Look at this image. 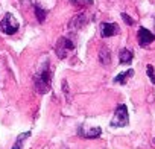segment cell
Masks as SVG:
<instances>
[{"instance_id": "cell-7", "label": "cell", "mask_w": 155, "mask_h": 149, "mask_svg": "<svg viewBox=\"0 0 155 149\" xmlns=\"http://www.w3.org/2000/svg\"><path fill=\"white\" fill-rule=\"evenodd\" d=\"M120 32L119 25L116 23H101V37L102 38H108V37H114Z\"/></svg>"}, {"instance_id": "cell-8", "label": "cell", "mask_w": 155, "mask_h": 149, "mask_svg": "<svg viewBox=\"0 0 155 149\" xmlns=\"http://www.w3.org/2000/svg\"><path fill=\"white\" fill-rule=\"evenodd\" d=\"M132 76H134V70H132V68H129V70H126V71H122V73H119L117 76L114 78V84L123 85V84H126L128 79L132 78Z\"/></svg>"}, {"instance_id": "cell-17", "label": "cell", "mask_w": 155, "mask_h": 149, "mask_svg": "<svg viewBox=\"0 0 155 149\" xmlns=\"http://www.w3.org/2000/svg\"><path fill=\"white\" fill-rule=\"evenodd\" d=\"M62 88H64V93H65V96H67V99H68V88H67V82H65V81L62 82Z\"/></svg>"}, {"instance_id": "cell-18", "label": "cell", "mask_w": 155, "mask_h": 149, "mask_svg": "<svg viewBox=\"0 0 155 149\" xmlns=\"http://www.w3.org/2000/svg\"><path fill=\"white\" fill-rule=\"evenodd\" d=\"M152 143H153V144H155V138H153V140H152Z\"/></svg>"}, {"instance_id": "cell-11", "label": "cell", "mask_w": 155, "mask_h": 149, "mask_svg": "<svg viewBox=\"0 0 155 149\" xmlns=\"http://www.w3.org/2000/svg\"><path fill=\"white\" fill-rule=\"evenodd\" d=\"M132 58H134V53L129 49H122L119 52V61H120V64H131Z\"/></svg>"}, {"instance_id": "cell-6", "label": "cell", "mask_w": 155, "mask_h": 149, "mask_svg": "<svg viewBox=\"0 0 155 149\" xmlns=\"http://www.w3.org/2000/svg\"><path fill=\"white\" fill-rule=\"evenodd\" d=\"M101 134H102V129L99 126H93V128L79 126V128H78V135L82 137V138H87V140L97 138V137H101Z\"/></svg>"}, {"instance_id": "cell-9", "label": "cell", "mask_w": 155, "mask_h": 149, "mask_svg": "<svg viewBox=\"0 0 155 149\" xmlns=\"http://www.w3.org/2000/svg\"><path fill=\"white\" fill-rule=\"evenodd\" d=\"M99 61H101L102 65H110V62H111V52H110V49L107 46H104L101 49V52H99Z\"/></svg>"}, {"instance_id": "cell-19", "label": "cell", "mask_w": 155, "mask_h": 149, "mask_svg": "<svg viewBox=\"0 0 155 149\" xmlns=\"http://www.w3.org/2000/svg\"><path fill=\"white\" fill-rule=\"evenodd\" d=\"M153 26H155V20H153Z\"/></svg>"}, {"instance_id": "cell-12", "label": "cell", "mask_w": 155, "mask_h": 149, "mask_svg": "<svg viewBox=\"0 0 155 149\" xmlns=\"http://www.w3.org/2000/svg\"><path fill=\"white\" fill-rule=\"evenodd\" d=\"M29 137H31V131H26V132L20 134V135L15 138V143L12 144V147H11V149H23V146H25V141H26Z\"/></svg>"}, {"instance_id": "cell-5", "label": "cell", "mask_w": 155, "mask_h": 149, "mask_svg": "<svg viewBox=\"0 0 155 149\" xmlns=\"http://www.w3.org/2000/svg\"><path fill=\"white\" fill-rule=\"evenodd\" d=\"M137 38H138V44L140 47H147L150 43L155 41V34H152L149 29L146 28H140L137 32Z\"/></svg>"}, {"instance_id": "cell-14", "label": "cell", "mask_w": 155, "mask_h": 149, "mask_svg": "<svg viewBox=\"0 0 155 149\" xmlns=\"http://www.w3.org/2000/svg\"><path fill=\"white\" fill-rule=\"evenodd\" d=\"M146 73H147V76H149L150 82L155 85V68H153V65L147 64V65H146Z\"/></svg>"}, {"instance_id": "cell-1", "label": "cell", "mask_w": 155, "mask_h": 149, "mask_svg": "<svg viewBox=\"0 0 155 149\" xmlns=\"http://www.w3.org/2000/svg\"><path fill=\"white\" fill-rule=\"evenodd\" d=\"M34 85H35V90L40 94H44L50 90V87H52V71H50L49 59H46L40 65V68L37 70L35 76H34Z\"/></svg>"}, {"instance_id": "cell-10", "label": "cell", "mask_w": 155, "mask_h": 149, "mask_svg": "<svg viewBox=\"0 0 155 149\" xmlns=\"http://www.w3.org/2000/svg\"><path fill=\"white\" fill-rule=\"evenodd\" d=\"M85 20H87L85 15H84V14H79V15H76V17L71 18V22H70L68 26H70V29H74V31H76V29H81V28L85 25Z\"/></svg>"}, {"instance_id": "cell-3", "label": "cell", "mask_w": 155, "mask_h": 149, "mask_svg": "<svg viewBox=\"0 0 155 149\" xmlns=\"http://www.w3.org/2000/svg\"><path fill=\"white\" fill-rule=\"evenodd\" d=\"M73 50H74V43H73L71 40H68L67 37H61V38L56 41L55 52H56L58 58L64 59V58H67Z\"/></svg>"}, {"instance_id": "cell-2", "label": "cell", "mask_w": 155, "mask_h": 149, "mask_svg": "<svg viewBox=\"0 0 155 149\" xmlns=\"http://www.w3.org/2000/svg\"><path fill=\"white\" fill-rule=\"evenodd\" d=\"M128 123H129L128 108H126L125 104H120L114 111V116L110 122V126L111 128H125V126H128Z\"/></svg>"}, {"instance_id": "cell-16", "label": "cell", "mask_w": 155, "mask_h": 149, "mask_svg": "<svg viewBox=\"0 0 155 149\" xmlns=\"http://www.w3.org/2000/svg\"><path fill=\"white\" fill-rule=\"evenodd\" d=\"M122 18H123V22H125V23H126L128 26H132V25H134V20H132V18H131V17H129L128 14L122 12Z\"/></svg>"}, {"instance_id": "cell-13", "label": "cell", "mask_w": 155, "mask_h": 149, "mask_svg": "<svg viewBox=\"0 0 155 149\" xmlns=\"http://www.w3.org/2000/svg\"><path fill=\"white\" fill-rule=\"evenodd\" d=\"M34 11H35V15H37V18H38V22L40 23H43L44 20H46V15H47V11L44 9V8H41L40 5H34Z\"/></svg>"}, {"instance_id": "cell-4", "label": "cell", "mask_w": 155, "mask_h": 149, "mask_svg": "<svg viewBox=\"0 0 155 149\" xmlns=\"http://www.w3.org/2000/svg\"><path fill=\"white\" fill-rule=\"evenodd\" d=\"M18 28H20V25H18V22L15 20V17L12 15V14H5V17L2 18V22H0V32H3V34H6V35H12V34H15L17 31H18Z\"/></svg>"}, {"instance_id": "cell-15", "label": "cell", "mask_w": 155, "mask_h": 149, "mask_svg": "<svg viewBox=\"0 0 155 149\" xmlns=\"http://www.w3.org/2000/svg\"><path fill=\"white\" fill-rule=\"evenodd\" d=\"M73 5H78V6H87V5H91L93 0H70Z\"/></svg>"}]
</instances>
